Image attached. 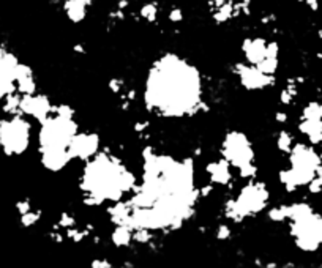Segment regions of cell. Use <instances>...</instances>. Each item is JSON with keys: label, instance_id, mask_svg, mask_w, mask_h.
<instances>
[{"label": "cell", "instance_id": "obj_1", "mask_svg": "<svg viewBox=\"0 0 322 268\" xmlns=\"http://www.w3.org/2000/svg\"><path fill=\"white\" fill-rule=\"evenodd\" d=\"M63 8H65V13L70 21H73V22H81L85 18V5L81 0H67Z\"/></svg>", "mask_w": 322, "mask_h": 268}, {"label": "cell", "instance_id": "obj_2", "mask_svg": "<svg viewBox=\"0 0 322 268\" xmlns=\"http://www.w3.org/2000/svg\"><path fill=\"white\" fill-rule=\"evenodd\" d=\"M130 238H131L130 230H128L126 227H124V225H120V227L112 234V242L116 243L117 246L128 245V242H130Z\"/></svg>", "mask_w": 322, "mask_h": 268}, {"label": "cell", "instance_id": "obj_3", "mask_svg": "<svg viewBox=\"0 0 322 268\" xmlns=\"http://www.w3.org/2000/svg\"><path fill=\"white\" fill-rule=\"evenodd\" d=\"M139 13H141L142 19L149 21V22H153V21L156 19V16H158V8H156L155 3H147L139 10Z\"/></svg>", "mask_w": 322, "mask_h": 268}, {"label": "cell", "instance_id": "obj_4", "mask_svg": "<svg viewBox=\"0 0 322 268\" xmlns=\"http://www.w3.org/2000/svg\"><path fill=\"white\" fill-rule=\"evenodd\" d=\"M289 145H291V137L289 134H283L278 140V147H280L281 150H289Z\"/></svg>", "mask_w": 322, "mask_h": 268}, {"label": "cell", "instance_id": "obj_5", "mask_svg": "<svg viewBox=\"0 0 322 268\" xmlns=\"http://www.w3.org/2000/svg\"><path fill=\"white\" fill-rule=\"evenodd\" d=\"M182 19H183V15H182L180 10H178V8L171 10V13H169V21H171V22H180Z\"/></svg>", "mask_w": 322, "mask_h": 268}, {"label": "cell", "instance_id": "obj_6", "mask_svg": "<svg viewBox=\"0 0 322 268\" xmlns=\"http://www.w3.org/2000/svg\"><path fill=\"white\" fill-rule=\"evenodd\" d=\"M227 235H229V227H227V225H220L218 237L220 238H227Z\"/></svg>", "mask_w": 322, "mask_h": 268}]
</instances>
